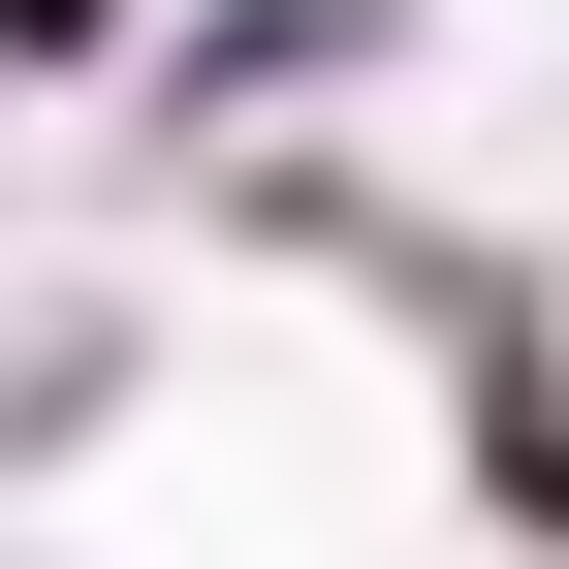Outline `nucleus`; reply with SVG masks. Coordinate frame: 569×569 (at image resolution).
<instances>
[{
    "label": "nucleus",
    "instance_id": "1",
    "mask_svg": "<svg viewBox=\"0 0 569 569\" xmlns=\"http://www.w3.org/2000/svg\"><path fill=\"white\" fill-rule=\"evenodd\" d=\"M63 32H96V0H0V63H63Z\"/></svg>",
    "mask_w": 569,
    "mask_h": 569
}]
</instances>
